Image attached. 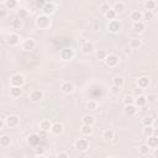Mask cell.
<instances>
[{
	"label": "cell",
	"mask_w": 158,
	"mask_h": 158,
	"mask_svg": "<svg viewBox=\"0 0 158 158\" xmlns=\"http://www.w3.org/2000/svg\"><path fill=\"white\" fill-rule=\"evenodd\" d=\"M82 51H83V53H85V55H90L91 52L94 51V43L90 42V41L84 42L83 46H82Z\"/></svg>",
	"instance_id": "cell-18"
},
{
	"label": "cell",
	"mask_w": 158,
	"mask_h": 158,
	"mask_svg": "<svg viewBox=\"0 0 158 158\" xmlns=\"http://www.w3.org/2000/svg\"><path fill=\"white\" fill-rule=\"evenodd\" d=\"M93 131H94L93 125H84V124H83V126L81 127V132H82L84 136H90L91 134H93Z\"/></svg>",
	"instance_id": "cell-25"
},
{
	"label": "cell",
	"mask_w": 158,
	"mask_h": 158,
	"mask_svg": "<svg viewBox=\"0 0 158 158\" xmlns=\"http://www.w3.org/2000/svg\"><path fill=\"white\" fill-rule=\"evenodd\" d=\"M121 29H122V24H121V21H118V20H111L110 22H109V25H108V30H109V32H111V33H118L121 31Z\"/></svg>",
	"instance_id": "cell-5"
},
{
	"label": "cell",
	"mask_w": 158,
	"mask_h": 158,
	"mask_svg": "<svg viewBox=\"0 0 158 158\" xmlns=\"http://www.w3.org/2000/svg\"><path fill=\"white\" fill-rule=\"evenodd\" d=\"M111 8H110V5L109 4H106V3H103L101 5H100V8H99V10H100V12H101V14H106V12L110 10Z\"/></svg>",
	"instance_id": "cell-43"
},
{
	"label": "cell",
	"mask_w": 158,
	"mask_h": 158,
	"mask_svg": "<svg viewBox=\"0 0 158 158\" xmlns=\"http://www.w3.org/2000/svg\"><path fill=\"white\" fill-rule=\"evenodd\" d=\"M152 156H153L154 158H158V147L153 150V153H152Z\"/></svg>",
	"instance_id": "cell-50"
},
{
	"label": "cell",
	"mask_w": 158,
	"mask_h": 158,
	"mask_svg": "<svg viewBox=\"0 0 158 158\" xmlns=\"http://www.w3.org/2000/svg\"><path fill=\"white\" fill-rule=\"evenodd\" d=\"M124 104L130 105V104H135V98L132 95H125L124 96Z\"/></svg>",
	"instance_id": "cell-44"
},
{
	"label": "cell",
	"mask_w": 158,
	"mask_h": 158,
	"mask_svg": "<svg viewBox=\"0 0 158 158\" xmlns=\"http://www.w3.org/2000/svg\"><path fill=\"white\" fill-rule=\"evenodd\" d=\"M148 85H150V78L148 77L142 75V77H140L137 79V87H141L143 89H146V88H148Z\"/></svg>",
	"instance_id": "cell-17"
},
{
	"label": "cell",
	"mask_w": 158,
	"mask_h": 158,
	"mask_svg": "<svg viewBox=\"0 0 158 158\" xmlns=\"http://www.w3.org/2000/svg\"><path fill=\"white\" fill-rule=\"evenodd\" d=\"M146 98H147V101H148V104L156 103V101H157V99H158V96H157L156 94H148V95H146Z\"/></svg>",
	"instance_id": "cell-45"
},
{
	"label": "cell",
	"mask_w": 158,
	"mask_h": 158,
	"mask_svg": "<svg viewBox=\"0 0 158 158\" xmlns=\"http://www.w3.org/2000/svg\"><path fill=\"white\" fill-rule=\"evenodd\" d=\"M103 138L105 141H111L115 138V134H114V131L112 130H104V132H103Z\"/></svg>",
	"instance_id": "cell-27"
},
{
	"label": "cell",
	"mask_w": 158,
	"mask_h": 158,
	"mask_svg": "<svg viewBox=\"0 0 158 158\" xmlns=\"http://www.w3.org/2000/svg\"><path fill=\"white\" fill-rule=\"evenodd\" d=\"M153 131H154V127H153L152 125H150V126H143L142 134L146 136V137H148V136H152V135H153Z\"/></svg>",
	"instance_id": "cell-30"
},
{
	"label": "cell",
	"mask_w": 158,
	"mask_h": 158,
	"mask_svg": "<svg viewBox=\"0 0 158 158\" xmlns=\"http://www.w3.org/2000/svg\"><path fill=\"white\" fill-rule=\"evenodd\" d=\"M153 135H154V136H158V128H154V131H153Z\"/></svg>",
	"instance_id": "cell-52"
},
{
	"label": "cell",
	"mask_w": 158,
	"mask_h": 158,
	"mask_svg": "<svg viewBox=\"0 0 158 158\" xmlns=\"http://www.w3.org/2000/svg\"><path fill=\"white\" fill-rule=\"evenodd\" d=\"M21 95H22V88L21 87H11L10 88V96L20 98Z\"/></svg>",
	"instance_id": "cell-22"
},
{
	"label": "cell",
	"mask_w": 158,
	"mask_h": 158,
	"mask_svg": "<svg viewBox=\"0 0 158 158\" xmlns=\"http://www.w3.org/2000/svg\"><path fill=\"white\" fill-rule=\"evenodd\" d=\"M38 141H40V136H37V135H31V136L27 137V142H29V144H31V146H36Z\"/></svg>",
	"instance_id": "cell-36"
},
{
	"label": "cell",
	"mask_w": 158,
	"mask_h": 158,
	"mask_svg": "<svg viewBox=\"0 0 158 158\" xmlns=\"http://www.w3.org/2000/svg\"><path fill=\"white\" fill-rule=\"evenodd\" d=\"M135 104H136L137 108H144V106H146V105L148 104L146 95L142 94V95H140V96H136V98H135Z\"/></svg>",
	"instance_id": "cell-15"
},
{
	"label": "cell",
	"mask_w": 158,
	"mask_h": 158,
	"mask_svg": "<svg viewBox=\"0 0 158 158\" xmlns=\"http://www.w3.org/2000/svg\"><path fill=\"white\" fill-rule=\"evenodd\" d=\"M128 46H130V48H132V49H138L142 46V40H140V38H131Z\"/></svg>",
	"instance_id": "cell-24"
},
{
	"label": "cell",
	"mask_w": 158,
	"mask_h": 158,
	"mask_svg": "<svg viewBox=\"0 0 158 158\" xmlns=\"http://www.w3.org/2000/svg\"><path fill=\"white\" fill-rule=\"evenodd\" d=\"M87 109L91 110V111H94L98 109V103L95 100H88L87 101Z\"/></svg>",
	"instance_id": "cell-38"
},
{
	"label": "cell",
	"mask_w": 158,
	"mask_h": 158,
	"mask_svg": "<svg viewBox=\"0 0 158 158\" xmlns=\"http://www.w3.org/2000/svg\"><path fill=\"white\" fill-rule=\"evenodd\" d=\"M43 99V93L41 90H32L31 93H30V100L32 101V103H40Z\"/></svg>",
	"instance_id": "cell-9"
},
{
	"label": "cell",
	"mask_w": 158,
	"mask_h": 158,
	"mask_svg": "<svg viewBox=\"0 0 158 158\" xmlns=\"http://www.w3.org/2000/svg\"><path fill=\"white\" fill-rule=\"evenodd\" d=\"M82 124H84V125H94L95 124V117L93 115L87 114V115H84L82 117Z\"/></svg>",
	"instance_id": "cell-23"
},
{
	"label": "cell",
	"mask_w": 158,
	"mask_h": 158,
	"mask_svg": "<svg viewBox=\"0 0 158 158\" xmlns=\"http://www.w3.org/2000/svg\"><path fill=\"white\" fill-rule=\"evenodd\" d=\"M104 62H105V64H106L109 68H115L116 65L118 64V57L115 56V55H108L106 59H105Z\"/></svg>",
	"instance_id": "cell-6"
},
{
	"label": "cell",
	"mask_w": 158,
	"mask_h": 158,
	"mask_svg": "<svg viewBox=\"0 0 158 158\" xmlns=\"http://www.w3.org/2000/svg\"><path fill=\"white\" fill-rule=\"evenodd\" d=\"M6 42L9 46H17L20 43V37L17 33H10L6 37Z\"/></svg>",
	"instance_id": "cell-10"
},
{
	"label": "cell",
	"mask_w": 158,
	"mask_h": 158,
	"mask_svg": "<svg viewBox=\"0 0 158 158\" xmlns=\"http://www.w3.org/2000/svg\"><path fill=\"white\" fill-rule=\"evenodd\" d=\"M138 108L136 106V104H130V105H125V114L128 116H135L137 114Z\"/></svg>",
	"instance_id": "cell-14"
},
{
	"label": "cell",
	"mask_w": 158,
	"mask_h": 158,
	"mask_svg": "<svg viewBox=\"0 0 158 158\" xmlns=\"http://www.w3.org/2000/svg\"><path fill=\"white\" fill-rule=\"evenodd\" d=\"M35 22H36V26H37L40 30H46V29H48L49 26H51L49 16H47V15H45V14L37 16V19H36Z\"/></svg>",
	"instance_id": "cell-1"
},
{
	"label": "cell",
	"mask_w": 158,
	"mask_h": 158,
	"mask_svg": "<svg viewBox=\"0 0 158 158\" xmlns=\"http://www.w3.org/2000/svg\"><path fill=\"white\" fill-rule=\"evenodd\" d=\"M55 10H56V6H55V4H53V3H51V2L46 3V4L43 5V8H42L43 14H45V15H47V16H49V15L53 14Z\"/></svg>",
	"instance_id": "cell-12"
},
{
	"label": "cell",
	"mask_w": 158,
	"mask_h": 158,
	"mask_svg": "<svg viewBox=\"0 0 158 158\" xmlns=\"http://www.w3.org/2000/svg\"><path fill=\"white\" fill-rule=\"evenodd\" d=\"M27 16H29V11L26 10V9L22 8V9H19V10H17V17H19V19L25 20Z\"/></svg>",
	"instance_id": "cell-37"
},
{
	"label": "cell",
	"mask_w": 158,
	"mask_h": 158,
	"mask_svg": "<svg viewBox=\"0 0 158 158\" xmlns=\"http://www.w3.org/2000/svg\"><path fill=\"white\" fill-rule=\"evenodd\" d=\"M74 56H75V52H74V49L71 48V47H65V48L61 49V52H59V57H61V59L67 61V62L72 61V59L74 58Z\"/></svg>",
	"instance_id": "cell-3"
},
{
	"label": "cell",
	"mask_w": 158,
	"mask_h": 158,
	"mask_svg": "<svg viewBox=\"0 0 158 158\" xmlns=\"http://www.w3.org/2000/svg\"><path fill=\"white\" fill-rule=\"evenodd\" d=\"M157 17H158V15H157Z\"/></svg>",
	"instance_id": "cell-53"
},
{
	"label": "cell",
	"mask_w": 158,
	"mask_h": 158,
	"mask_svg": "<svg viewBox=\"0 0 158 158\" xmlns=\"http://www.w3.org/2000/svg\"><path fill=\"white\" fill-rule=\"evenodd\" d=\"M147 144H148V146H150L152 150L157 148V147H158V136H154V135L148 136V137H147Z\"/></svg>",
	"instance_id": "cell-21"
},
{
	"label": "cell",
	"mask_w": 158,
	"mask_h": 158,
	"mask_svg": "<svg viewBox=\"0 0 158 158\" xmlns=\"http://www.w3.org/2000/svg\"><path fill=\"white\" fill-rule=\"evenodd\" d=\"M25 83H26V78L20 73H16L10 78V85L11 87H21L22 88L25 85Z\"/></svg>",
	"instance_id": "cell-2"
},
{
	"label": "cell",
	"mask_w": 158,
	"mask_h": 158,
	"mask_svg": "<svg viewBox=\"0 0 158 158\" xmlns=\"http://www.w3.org/2000/svg\"><path fill=\"white\" fill-rule=\"evenodd\" d=\"M154 17V14H153V11H150V10H146L143 12V20H146V21H150Z\"/></svg>",
	"instance_id": "cell-42"
},
{
	"label": "cell",
	"mask_w": 158,
	"mask_h": 158,
	"mask_svg": "<svg viewBox=\"0 0 158 158\" xmlns=\"http://www.w3.org/2000/svg\"><path fill=\"white\" fill-rule=\"evenodd\" d=\"M61 90H62V93H64V94H72L74 91V85L71 82H63L61 84Z\"/></svg>",
	"instance_id": "cell-11"
},
{
	"label": "cell",
	"mask_w": 158,
	"mask_h": 158,
	"mask_svg": "<svg viewBox=\"0 0 158 158\" xmlns=\"http://www.w3.org/2000/svg\"><path fill=\"white\" fill-rule=\"evenodd\" d=\"M142 94H143V88L137 87V88L135 89V95H136V96H140V95H142Z\"/></svg>",
	"instance_id": "cell-48"
},
{
	"label": "cell",
	"mask_w": 158,
	"mask_h": 158,
	"mask_svg": "<svg viewBox=\"0 0 158 158\" xmlns=\"http://www.w3.org/2000/svg\"><path fill=\"white\" fill-rule=\"evenodd\" d=\"M35 156H36V157H45V156H46V152H45L43 148H37L36 152H35Z\"/></svg>",
	"instance_id": "cell-46"
},
{
	"label": "cell",
	"mask_w": 158,
	"mask_h": 158,
	"mask_svg": "<svg viewBox=\"0 0 158 158\" xmlns=\"http://www.w3.org/2000/svg\"><path fill=\"white\" fill-rule=\"evenodd\" d=\"M68 157H69V153L64 152V151H61L57 153V158H68Z\"/></svg>",
	"instance_id": "cell-47"
},
{
	"label": "cell",
	"mask_w": 158,
	"mask_h": 158,
	"mask_svg": "<svg viewBox=\"0 0 158 158\" xmlns=\"http://www.w3.org/2000/svg\"><path fill=\"white\" fill-rule=\"evenodd\" d=\"M112 9L117 12V14H122V12L125 11V9H126V6H125V4H124V3L118 2V3H115V4H114Z\"/></svg>",
	"instance_id": "cell-29"
},
{
	"label": "cell",
	"mask_w": 158,
	"mask_h": 158,
	"mask_svg": "<svg viewBox=\"0 0 158 158\" xmlns=\"http://www.w3.org/2000/svg\"><path fill=\"white\" fill-rule=\"evenodd\" d=\"M130 19L132 20L134 22L142 21V20H143V12H141L140 10H134V11H131V14H130Z\"/></svg>",
	"instance_id": "cell-16"
},
{
	"label": "cell",
	"mask_w": 158,
	"mask_h": 158,
	"mask_svg": "<svg viewBox=\"0 0 158 158\" xmlns=\"http://www.w3.org/2000/svg\"><path fill=\"white\" fill-rule=\"evenodd\" d=\"M132 29H134V31H135V32L141 33V32H143L144 30H146V25H144V22H143V21H137V22H134V25H132Z\"/></svg>",
	"instance_id": "cell-20"
},
{
	"label": "cell",
	"mask_w": 158,
	"mask_h": 158,
	"mask_svg": "<svg viewBox=\"0 0 158 158\" xmlns=\"http://www.w3.org/2000/svg\"><path fill=\"white\" fill-rule=\"evenodd\" d=\"M116 16H117V12H116L112 8H111V9L106 12V14H105V17H106L108 20H110V21H111V20H115V19H116Z\"/></svg>",
	"instance_id": "cell-35"
},
{
	"label": "cell",
	"mask_w": 158,
	"mask_h": 158,
	"mask_svg": "<svg viewBox=\"0 0 158 158\" xmlns=\"http://www.w3.org/2000/svg\"><path fill=\"white\" fill-rule=\"evenodd\" d=\"M22 20L21 19H19V17H16L15 20H12V22H11V26L14 29H16V30H20L21 27H22Z\"/></svg>",
	"instance_id": "cell-39"
},
{
	"label": "cell",
	"mask_w": 158,
	"mask_h": 158,
	"mask_svg": "<svg viewBox=\"0 0 158 158\" xmlns=\"http://www.w3.org/2000/svg\"><path fill=\"white\" fill-rule=\"evenodd\" d=\"M8 10H9V9H8L6 5L3 3V4H2V16H3V17L6 15V11H8Z\"/></svg>",
	"instance_id": "cell-49"
},
{
	"label": "cell",
	"mask_w": 158,
	"mask_h": 158,
	"mask_svg": "<svg viewBox=\"0 0 158 158\" xmlns=\"http://www.w3.org/2000/svg\"><path fill=\"white\" fill-rule=\"evenodd\" d=\"M108 57V52L105 51V49H98L96 51V58L99 61H105Z\"/></svg>",
	"instance_id": "cell-32"
},
{
	"label": "cell",
	"mask_w": 158,
	"mask_h": 158,
	"mask_svg": "<svg viewBox=\"0 0 158 158\" xmlns=\"http://www.w3.org/2000/svg\"><path fill=\"white\" fill-rule=\"evenodd\" d=\"M52 126H53L52 121L47 120V118H45V120H42L41 122H40V128H41V131H43V132H48V131H51Z\"/></svg>",
	"instance_id": "cell-13"
},
{
	"label": "cell",
	"mask_w": 158,
	"mask_h": 158,
	"mask_svg": "<svg viewBox=\"0 0 158 158\" xmlns=\"http://www.w3.org/2000/svg\"><path fill=\"white\" fill-rule=\"evenodd\" d=\"M153 120L154 118L152 116H144L142 118V124H143V126H150V125L153 126Z\"/></svg>",
	"instance_id": "cell-40"
},
{
	"label": "cell",
	"mask_w": 158,
	"mask_h": 158,
	"mask_svg": "<svg viewBox=\"0 0 158 158\" xmlns=\"http://www.w3.org/2000/svg\"><path fill=\"white\" fill-rule=\"evenodd\" d=\"M151 150H152V148L148 146L147 143H146V144H142V146H140V148H138L140 154H142V156H146V154H148Z\"/></svg>",
	"instance_id": "cell-33"
},
{
	"label": "cell",
	"mask_w": 158,
	"mask_h": 158,
	"mask_svg": "<svg viewBox=\"0 0 158 158\" xmlns=\"http://www.w3.org/2000/svg\"><path fill=\"white\" fill-rule=\"evenodd\" d=\"M35 47H36V41H35L33 38H26L25 41L22 42V49L27 51V52L33 51Z\"/></svg>",
	"instance_id": "cell-8"
},
{
	"label": "cell",
	"mask_w": 158,
	"mask_h": 158,
	"mask_svg": "<svg viewBox=\"0 0 158 158\" xmlns=\"http://www.w3.org/2000/svg\"><path fill=\"white\" fill-rule=\"evenodd\" d=\"M153 127H154V128H158V117L153 120Z\"/></svg>",
	"instance_id": "cell-51"
},
{
	"label": "cell",
	"mask_w": 158,
	"mask_h": 158,
	"mask_svg": "<svg viewBox=\"0 0 158 158\" xmlns=\"http://www.w3.org/2000/svg\"><path fill=\"white\" fill-rule=\"evenodd\" d=\"M120 91H121V88L120 87H117V85H111V88H110V94L111 95H114V96H116V95H118L120 94Z\"/></svg>",
	"instance_id": "cell-41"
},
{
	"label": "cell",
	"mask_w": 158,
	"mask_h": 158,
	"mask_svg": "<svg viewBox=\"0 0 158 158\" xmlns=\"http://www.w3.org/2000/svg\"><path fill=\"white\" fill-rule=\"evenodd\" d=\"M11 144V137L9 135H3L0 137V146L2 147H9Z\"/></svg>",
	"instance_id": "cell-26"
},
{
	"label": "cell",
	"mask_w": 158,
	"mask_h": 158,
	"mask_svg": "<svg viewBox=\"0 0 158 158\" xmlns=\"http://www.w3.org/2000/svg\"><path fill=\"white\" fill-rule=\"evenodd\" d=\"M112 84H114V85H117V87H120V88H122V87L125 85V79H124V77L116 75V77L112 79Z\"/></svg>",
	"instance_id": "cell-28"
},
{
	"label": "cell",
	"mask_w": 158,
	"mask_h": 158,
	"mask_svg": "<svg viewBox=\"0 0 158 158\" xmlns=\"http://www.w3.org/2000/svg\"><path fill=\"white\" fill-rule=\"evenodd\" d=\"M156 6H157V4H156L154 0H146V2H144V9L146 10L153 11L156 9Z\"/></svg>",
	"instance_id": "cell-31"
},
{
	"label": "cell",
	"mask_w": 158,
	"mask_h": 158,
	"mask_svg": "<svg viewBox=\"0 0 158 158\" xmlns=\"http://www.w3.org/2000/svg\"><path fill=\"white\" fill-rule=\"evenodd\" d=\"M5 120H6V126L8 127H16L19 125V122H20V118L16 115H9L8 117H5Z\"/></svg>",
	"instance_id": "cell-7"
},
{
	"label": "cell",
	"mask_w": 158,
	"mask_h": 158,
	"mask_svg": "<svg viewBox=\"0 0 158 158\" xmlns=\"http://www.w3.org/2000/svg\"><path fill=\"white\" fill-rule=\"evenodd\" d=\"M63 130H64V126H63V124H61V122H56V124H53V126H52V130H51V132L53 134V135H61L62 132H63Z\"/></svg>",
	"instance_id": "cell-19"
},
{
	"label": "cell",
	"mask_w": 158,
	"mask_h": 158,
	"mask_svg": "<svg viewBox=\"0 0 158 158\" xmlns=\"http://www.w3.org/2000/svg\"><path fill=\"white\" fill-rule=\"evenodd\" d=\"M4 4L6 5V8L9 10H12V9H15L17 6V0H5Z\"/></svg>",
	"instance_id": "cell-34"
},
{
	"label": "cell",
	"mask_w": 158,
	"mask_h": 158,
	"mask_svg": "<svg viewBox=\"0 0 158 158\" xmlns=\"http://www.w3.org/2000/svg\"><path fill=\"white\" fill-rule=\"evenodd\" d=\"M74 148L78 152H85L89 148V141L87 138H78L74 142Z\"/></svg>",
	"instance_id": "cell-4"
}]
</instances>
